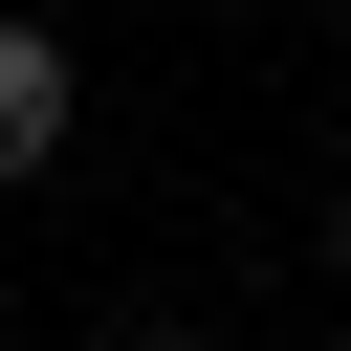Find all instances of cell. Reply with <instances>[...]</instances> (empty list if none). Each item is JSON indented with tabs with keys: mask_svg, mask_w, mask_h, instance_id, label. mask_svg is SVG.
<instances>
[{
	"mask_svg": "<svg viewBox=\"0 0 351 351\" xmlns=\"http://www.w3.org/2000/svg\"><path fill=\"white\" fill-rule=\"evenodd\" d=\"M66 154V22H0V176Z\"/></svg>",
	"mask_w": 351,
	"mask_h": 351,
	"instance_id": "1",
	"label": "cell"
},
{
	"mask_svg": "<svg viewBox=\"0 0 351 351\" xmlns=\"http://www.w3.org/2000/svg\"><path fill=\"white\" fill-rule=\"evenodd\" d=\"M110 351H197V329H110Z\"/></svg>",
	"mask_w": 351,
	"mask_h": 351,
	"instance_id": "2",
	"label": "cell"
}]
</instances>
